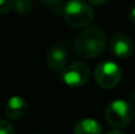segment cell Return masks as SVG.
I'll return each mask as SVG.
<instances>
[{
    "label": "cell",
    "mask_w": 135,
    "mask_h": 134,
    "mask_svg": "<svg viewBox=\"0 0 135 134\" xmlns=\"http://www.w3.org/2000/svg\"><path fill=\"white\" fill-rule=\"evenodd\" d=\"M90 4H93V5H103V4H105V2L108 1V0H88Z\"/></svg>",
    "instance_id": "9a60e30c"
},
{
    "label": "cell",
    "mask_w": 135,
    "mask_h": 134,
    "mask_svg": "<svg viewBox=\"0 0 135 134\" xmlns=\"http://www.w3.org/2000/svg\"><path fill=\"white\" fill-rule=\"evenodd\" d=\"M122 73L120 66L112 61H104L97 64L95 69V80L100 87L113 89L120 83Z\"/></svg>",
    "instance_id": "277c9868"
},
{
    "label": "cell",
    "mask_w": 135,
    "mask_h": 134,
    "mask_svg": "<svg viewBox=\"0 0 135 134\" xmlns=\"http://www.w3.org/2000/svg\"><path fill=\"white\" fill-rule=\"evenodd\" d=\"M134 116H135V111H134Z\"/></svg>",
    "instance_id": "e0dca14e"
},
{
    "label": "cell",
    "mask_w": 135,
    "mask_h": 134,
    "mask_svg": "<svg viewBox=\"0 0 135 134\" xmlns=\"http://www.w3.org/2000/svg\"><path fill=\"white\" fill-rule=\"evenodd\" d=\"M68 62V51L62 45H54L46 52V64L51 70H61Z\"/></svg>",
    "instance_id": "52a82bcc"
},
{
    "label": "cell",
    "mask_w": 135,
    "mask_h": 134,
    "mask_svg": "<svg viewBox=\"0 0 135 134\" xmlns=\"http://www.w3.org/2000/svg\"><path fill=\"white\" fill-rule=\"evenodd\" d=\"M14 5V0H0V14L8 13Z\"/></svg>",
    "instance_id": "8fae6325"
},
{
    "label": "cell",
    "mask_w": 135,
    "mask_h": 134,
    "mask_svg": "<svg viewBox=\"0 0 135 134\" xmlns=\"http://www.w3.org/2000/svg\"><path fill=\"white\" fill-rule=\"evenodd\" d=\"M90 78V69L81 62L70 64L63 73V81L69 87L78 88L84 85Z\"/></svg>",
    "instance_id": "5b68a950"
},
{
    "label": "cell",
    "mask_w": 135,
    "mask_h": 134,
    "mask_svg": "<svg viewBox=\"0 0 135 134\" xmlns=\"http://www.w3.org/2000/svg\"><path fill=\"white\" fill-rule=\"evenodd\" d=\"M74 134H102V128L94 119H83L75 125Z\"/></svg>",
    "instance_id": "9c48e42d"
},
{
    "label": "cell",
    "mask_w": 135,
    "mask_h": 134,
    "mask_svg": "<svg viewBox=\"0 0 135 134\" xmlns=\"http://www.w3.org/2000/svg\"><path fill=\"white\" fill-rule=\"evenodd\" d=\"M110 51L115 57L120 59H127L134 52V43L127 35L115 33L109 42Z\"/></svg>",
    "instance_id": "8992f818"
},
{
    "label": "cell",
    "mask_w": 135,
    "mask_h": 134,
    "mask_svg": "<svg viewBox=\"0 0 135 134\" xmlns=\"http://www.w3.org/2000/svg\"><path fill=\"white\" fill-rule=\"evenodd\" d=\"M32 0H14L13 8L19 14H27L32 11Z\"/></svg>",
    "instance_id": "30bf717a"
},
{
    "label": "cell",
    "mask_w": 135,
    "mask_h": 134,
    "mask_svg": "<svg viewBox=\"0 0 135 134\" xmlns=\"http://www.w3.org/2000/svg\"><path fill=\"white\" fill-rule=\"evenodd\" d=\"M0 134H14V130L9 122L0 120Z\"/></svg>",
    "instance_id": "7c38bea8"
},
{
    "label": "cell",
    "mask_w": 135,
    "mask_h": 134,
    "mask_svg": "<svg viewBox=\"0 0 135 134\" xmlns=\"http://www.w3.org/2000/svg\"><path fill=\"white\" fill-rule=\"evenodd\" d=\"M43 5L45 6H49V7H52V8H57V7L61 5V1L62 0H39Z\"/></svg>",
    "instance_id": "4fadbf2b"
},
{
    "label": "cell",
    "mask_w": 135,
    "mask_h": 134,
    "mask_svg": "<svg viewBox=\"0 0 135 134\" xmlns=\"http://www.w3.org/2000/svg\"><path fill=\"white\" fill-rule=\"evenodd\" d=\"M128 19H129V21H131L133 25H135V7H133V8L129 11Z\"/></svg>",
    "instance_id": "5bb4252c"
},
{
    "label": "cell",
    "mask_w": 135,
    "mask_h": 134,
    "mask_svg": "<svg viewBox=\"0 0 135 134\" xmlns=\"http://www.w3.org/2000/svg\"><path fill=\"white\" fill-rule=\"evenodd\" d=\"M64 19L74 27H86L94 20V11L83 0H70L64 6Z\"/></svg>",
    "instance_id": "7a4b0ae2"
},
{
    "label": "cell",
    "mask_w": 135,
    "mask_h": 134,
    "mask_svg": "<svg viewBox=\"0 0 135 134\" xmlns=\"http://www.w3.org/2000/svg\"><path fill=\"white\" fill-rule=\"evenodd\" d=\"M107 45V36L97 26H90L78 33L75 42V49L78 57L91 59L100 56Z\"/></svg>",
    "instance_id": "6da1fadb"
},
{
    "label": "cell",
    "mask_w": 135,
    "mask_h": 134,
    "mask_svg": "<svg viewBox=\"0 0 135 134\" xmlns=\"http://www.w3.org/2000/svg\"><path fill=\"white\" fill-rule=\"evenodd\" d=\"M105 134H124V133H122L121 131H119V130H113V131H109V132Z\"/></svg>",
    "instance_id": "2e32d148"
},
{
    "label": "cell",
    "mask_w": 135,
    "mask_h": 134,
    "mask_svg": "<svg viewBox=\"0 0 135 134\" xmlns=\"http://www.w3.org/2000/svg\"><path fill=\"white\" fill-rule=\"evenodd\" d=\"M27 112V102L21 96H12L5 106V115L9 120H18Z\"/></svg>",
    "instance_id": "ba28073f"
},
{
    "label": "cell",
    "mask_w": 135,
    "mask_h": 134,
    "mask_svg": "<svg viewBox=\"0 0 135 134\" xmlns=\"http://www.w3.org/2000/svg\"><path fill=\"white\" fill-rule=\"evenodd\" d=\"M133 109L131 104L123 100L113 101L105 108L104 118L110 126L115 128H124L132 122L133 119Z\"/></svg>",
    "instance_id": "3957f363"
}]
</instances>
